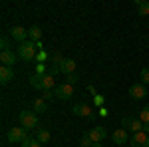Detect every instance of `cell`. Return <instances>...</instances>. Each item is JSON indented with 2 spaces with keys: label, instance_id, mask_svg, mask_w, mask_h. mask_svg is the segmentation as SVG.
Wrapping results in <instances>:
<instances>
[{
  "label": "cell",
  "instance_id": "obj_1",
  "mask_svg": "<svg viewBox=\"0 0 149 147\" xmlns=\"http://www.w3.org/2000/svg\"><path fill=\"white\" fill-rule=\"evenodd\" d=\"M16 54H18V58H20L22 62H32V60H36V54H38L36 42L28 40V42H24V44H18Z\"/></svg>",
  "mask_w": 149,
  "mask_h": 147
},
{
  "label": "cell",
  "instance_id": "obj_2",
  "mask_svg": "<svg viewBox=\"0 0 149 147\" xmlns=\"http://www.w3.org/2000/svg\"><path fill=\"white\" fill-rule=\"evenodd\" d=\"M18 121L24 129H38V113L34 109H24L18 115Z\"/></svg>",
  "mask_w": 149,
  "mask_h": 147
},
{
  "label": "cell",
  "instance_id": "obj_3",
  "mask_svg": "<svg viewBox=\"0 0 149 147\" xmlns=\"http://www.w3.org/2000/svg\"><path fill=\"white\" fill-rule=\"evenodd\" d=\"M8 141L10 143H24L26 139H28V129H24L22 125H18V127H10V131H8Z\"/></svg>",
  "mask_w": 149,
  "mask_h": 147
},
{
  "label": "cell",
  "instance_id": "obj_4",
  "mask_svg": "<svg viewBox=\"0 0 149 147\" xmlns=\"http://www.w3.org/2000/svg\"><path fill=\"white\" fill-rule=\"evenodd\" d=\"M129 98L135 100V102L143 100V98H149V91H147V88H145V84H141V82L133 84V86L129 88Z\"/></svg>",
  "mask_w": 149,
  "mask_h": 147
},
{
  "label": "cell",
  "instance_id": "obj_5",
  "mask_svg": "<svg viewBox=\"0 0 149 147\" xmlns=\"http://www.w3.org/2000/svg\"><path fill=\"white\" fill-rule=\"evenodd\" d=\"M56 98H60L62 102H68V100H72V95H74V86H70V84H66V82H62L60 86H56Z\"/></svg>",
  "mask_w": 149,
  "mask_h": 147
},
{
  "label": "cell",
  "instance_id": "obj_6",
  "mask_svg": "<svg viewBox=\"0 0 149 147\" xmlns=\"http://www.w3.org/2000/svg\"><path fill=\"white\" fill-rule=\"evenodd\" d=\"M10 36L14 42H18V44H24V42H28L30 40V36H28V30L22 28V26H12L10 28Z\"/></svg>",
  "mask_w": 149,
  "mask_h": 147
},
{
  "label": "cell",
  "instance_id": "obj_7",
  "mask_svg": "<svg viewBox=\"0 0 149 147\" xmlns=\"http://www.w3.org/2000/svg\"><path fill=\"white\" fill-rule=\"evenodd\" d=\"M88 135L92 137L93 143H102V141L107 139V129H105L103 125H95V127H92V129L88 131Z\"/></svg>",
  "mask_w": 149,
  "mask_h": 147
},
{
  "label": "cell",
  "instance_id": "obj_8",
  "mask_svg": "<svg viewBox=\"0 0 149 147\" xmlns=\"http://www.w3.org/2000/svg\"><path fill=\"white\" fill-rule=\"evenodd\" d=\"M72 111H74V115H80V117H88V119H93V111H92V107L88 105V103H76L74 107H72Z\"/></svg>",
  "mask_w": 149,
  "mask_h": 147
},
{
  "label": "cell",
  "instance_id": "obj_9",
  "mask_svg": "<svg viewBox=\"0 0 149 147\" xmlns=\"http://www.w3.org/2000/svg\"><path fill=\"white\" fill-rule=\"evenodd\" d=\"M129 143H131V147H149V135L143 133V131L133 133L131 139H129Z\"/></svg>",
  "mask_w": 149,
  "mask_h": 147
},
{
  "label": "cell",
  "instance_id": "obj_10",
  "mask_svg": "<svg viewBox=\"0 0 149 147\" xmlns=\"http://www.w3.org/2000/svg\"><path fill=\"white\" fill-rule=\"evenodd\" d=\"M58 68H60V72H62L64 76L76 74V60H72V58H64V60H62V64H60Z\"/></svg>",
  "mask_w": 149,
  "mask_h": 147
},
{
  "label": "cell",
  "instance_id": "obj_11",
  "mask_svg": "<svg viewBox=\"0 0 149 147\" xmlns=\"http://www.w3.org/2000/svg\"><path fill=\"white\" fill-rule=\"evenodd\" d=\"M111 141H113L115 145H123L129 141V135H127V129L123 127H119V129H115L113 133H111Z\"/></svg>",
  "mask_w": 149,
  "mask_h": 147
},
{
  "label": "cell",
  "instance_id": "obj_12",
  "mask_svg": "<svg viewBox=\"0 0 149 147\" xmlns=\"http://www.w3.org/2000/svg\"><path fill=\"white\" fill-rule=\"evenodd\" d=\"M16 60H18V54H16V52H12V50L0 54V62H2V66H6V68H12V66L16 64Z\"/></svg>",
  "mask_w": 149,
  "mask_h": 147
},
{
  "label": "cell",
  "instance_id": "obj_13",
  "mask_svg": "<svg viewBox=\"0 0 149 147\" xmlns=\"http://www.w3.org/2000/svg\"><path fill=\"white\" fill-rule=\"evenodd\" d=\"M40 86H42V91L56 90V79H54V76H52V74H44V76H42V79H40Z\"/></svg>",
  "mask_w": 149,
  "mask_h": 147
},
{
  "label": "cell",
  "instance_id": "obj_14",
  "mask_svg": "<svg viewBox=\"0 0 149 147\" xmlns=\"http://www.w3.org/2000/svg\"><path fill=\"white\" fill-rule=\"evenodd\" d=\"M12 79H14V70L2 66V68H0V84L6 86V84H10Z\"/></svg>",
  "mask_w": 149,
  "mask_h": 147
},
{
  "label": "cell",
  "instance_id": "obj_15",
  "mask_svg": "<svg viewBox=\"0 0 149 147\" xmlns=\"http://www.w3.org/2000/svg\"><path fill=\"white\" fill-rule=\"evenodd\" d=\"M32 109H34L36 113H46L48 111V102L44 98H36L34 103H32Z\"/></svg>",
  "mask_w": 149,
  "mask_h": 147
},
{
  "label": "cell",
  "instance_id": "obj_16",
  "mask_svg": "<svg viewBox=\"0 0 149 147\" xmlns=\"http://www.w3.org/2000/svg\"><path fill=\"white\" fill-rule=\"evenodd\" d=\"M28 36H30V40H32V42H42L44 32H42V28H40V26H32V28H28Z\"/></svg>",
  "mask_w": 149,
  "mask_h": 147
},
{
  "label": "cell",
  "instance_id": "obj_17",
  "mask_svg": "<svg viewBox=\"0 0 149 147\" xmlns=\"http://www.w3.org/2000/svg\"><path fill=\"white\" fill-rule=\"evenodd\" d=\"M36 139H38V141H40V143H48V141H50V131H48L46 127H38V129H36Z\"/></svg>",
  "mask_w": 149,
  "mask_h": 147
},
{
  "label": "cell",
  "instance_id": "obj_18",
  "mask_svg": "<svg viewBox=\"0 0 149 147\" xmlns=\"http://www.w3.org/2000/svg\"><path fill=\"white\" fill-rule=\"evenodd\" d=\"M133 4H135V8H137L139 16H149V2L147 0H135Z\"/></svg>",
  "mask_w": 149,
  "mask_h": 147
},
{
  "label": "cell",
  "instance_id": "obj_19",
  "mask_svg": "<svg viewBox=\"0 0 149 147\" xmlns=\"http://www.w3.org/2000/svg\"><path fill=\"white\" fill-rule=\"evenodd\" d=\"M127 131H131V133L143 131V121H141L139 117H131V123H129V127H127Z\"/></svg>",
  "mask_w": 149,
  "mask_h": 147
},
{
  "label": "cell",
  "instance_id": "obj_20",
  "mask_svg": "<svg viewBox=\"0 0 149 147\" xmlns=\"http://www.w3.org/2000/svg\"><path fill=\"white\" fill-rule=\"evenodd\" d=\"M48 60H50V54H48L46 50H40V52L36 54V62H38V64H46Z\"/></svg>",
  "mask_w": 149,
  "mask_h": 147
},
{
  "label": "cell",
  "instance_id": "obj_21",
  "mask_svg": "<svg viewBox=\"0 0 149 147\" xmlns=\"http://www.w3.org/2000/svg\"><path fill=\"white\" fill-rule=\"evenodd\" d=\"M20 145H22V147H42V143H40L36 137H28L24 143H20Z\"/></svg>",
  "mask_w": 149,
  "mask_h": 147
},
{
  "label": "cell",
  "instance_id": "obj_22",
  "mask_svg": "<svg viewBox=\"0 0 149 147\" xmlns=\"http://www.w3.org/2000/svg\"><path fill=\"white\" fill-rule=\"evenodd\" d=\"M40 79H42V76H40V74H34V76L30 78V86H32L34 90H42V86H40Z\"/></svg>",
  "mask_w": 149,
  "mask_h": 147
},
{
  "label": "cell",
  "instance_id": "obj_23",
  "mask_svg": "<svg viewBox=\"0 0 149 147\" xmlns=\"http://www.w3.org/2000/svg\"><path fill=\"white\" fill-rule=\"evenodd\" d=\"M139 119L143 121V123H149V105H145V107H141V111H139L137 115Z\"/></svg>",
  "mask_w": 149,
  "mask_h": 147
},
{
  "label": "cell",
  "instance_id": "obj_24",
  "mask_svg": "<svg viewBox=\"0 0 149 147\" xmlns=\"http://www.w3.org/2000/svg\"><path fill=\"white\" fill-rule=\"evenodd\" d=\"M93 145V141H92V137L88 135V133H84L80 139V147H92Z\"/></svg>",
  "mask_w": 149,
  "mask_h": 147
},
{
  "label": "cell",
  "instance_id": "obj_25",
  "mask_svg": "<svg viewBox=\"0 0 149 147\" xmlns=\"http://www.w3.org/2000/svg\"><path fill=\"white\" fill-rule=\"evenodd\" d=\"M0 48H2V52H8V50H10V40H8V36H2V38H0Z\"/></svg>",
  "mask_w": 149,
  "mask_h": 147
},
{
  "label": "cell",
  "instance_id": "obj_26",
  "mask_svg": "<svg viewBox=\"0 0 149 147\" xmlns=\"http://www.w3.org/2000/svg\"><path fill=\"white\" fill-rule=\"evenodd\" d=\"M139 78H141V84H149V68H143L141 70V74H139Z\"/></svg>",
  "mask_w": 149,
  "mask_h": 147
},
{
  "label": "cell",
  "instance_id": "obj_27",
  "mask_svg": "<svg viewBox=\"0 0 149 147\" xmlns=\"http://www.w3.org/2000/svg\"><path fill=\"white\" fill-rule=\"evenodd\" d=\"M62 60H64L62 54H52V56H50V62H52L54 66H60V64H62Z\"/></svg>",
  "mask_w": 149,
  "mask_h": 147
},
{
  "label": "cell",
  "instance_id": "obj_28",
  "mask_svg": "<svg viewBox=\"0 0 149 147\" xmlns=\"http://www.w3.org/2000/svg\"><path fill=\"white\" fill-rule=\"evenodd\" d=\"M66 84L76 86V84H78V74H70V76H66Z\"/></svg>",
  "mask_w": 149,
  "mask_h": 147
},
{
  "label": "cell",
  "instance_id": "obj_29",
  "mask_svg": "<svg viewBox=\"0 0 149 147\" xmlns=\"http://www.w3.org/2000/svg\"><path fill=\"white\" fill-rule=\"evenodd\" d=\"M36 74H40V76H44V74H48L46 64H38V66H36Z\"/></svg>",
  "mask_w": 149,
  "mask_h": 147
},
{
  "label": "cell",
  "instance_id": "obj_30",
  "mask_svg": "<svg viewBox=\"0 0 149 147\" xmlns=\"http://www.w3.org/2000/svg\"><path fill=\"white\" fill-rule=\"evenodd\" d=\"M54 98H56V91H54V90H46V91H44V100H46V102L54 100Z\"/></svg>",
  "mask_w": 149,
  "mask_h": 147
},
{
  "label": "cell",
  "instance_id": "obj_31",
  "mask_svg": "<svg viewBox=\"0 0 149 147\" xmlns=\"http://www.w3.org/2000/svg\"><path fill=\"white\" fill-rule=\"evenodd\" d=\"M131 117H133V115H125V117L121 119V127H123V129H127V127H129V123H131Z\"/></svg>",
  "mask_w": 149,
  "mask_h": 147
},
{
  "label": "cell",
  "instance_id": "obj_32",
  "mask_svg": "<svg viewBox=\"0 0 149 147\" xmlns=\"http://www.w3.org/2000/svg\"><path fill=\"white\" fill-rule=\"evenodd\" d=\"M93 103H95V105H103V95H95V98H93Z\"/></svg>",
  "mask_w": 149,
  "mask_h": 147
},
{
  "label": "cell",
  "instance_id": "obj_33",
  "mask_svg": "<svg viewBox=\"0 0 149 147\" xmlns=\"http://www.w3.org/2000/svg\"><path fill=\"white\" fill-rule=\"evenodd\" d=\"M100 115L105 117V115H107V109H105V107H100Z\"/></svg>",
  "mask_w": 149,
  "mask_h": 147
},
{
  "label": "cell",
  "instance_id": "obj_34",
  "mask_svg": "<svg viewBox=\"0 0 149 147\" xmlns=\"http://www.w3.org/2000/svg\"><path fill=\"white\" fill-rule=\"evenodd\" d=\"M88 91H90V93H95V88H93L92 84H90V86H88Z\"/></svg>",
  "mask_w": 149,
  "mask_h": 147
},
{
  "label": "cell",
  "instance_id": "obj_35",
  "mask_svg": "<svg viewBox=\"0 0 149 147\" xmlns=\"http://www.w3.org/2000/svg\"><path fill=\"white\" fill-rule=\"evenodd\" d=\"M143 133H149V123H143Z\"/></svg>",
  "mask_w": 149,
  "mask_h": 147
},
{
  "label": "cell",
  "instance_id": "obj_36",
  "mask_svg": "<svg viewBox=\"0 0 149 147\" xmlns=\"http://www.w3.org/2000/svg\"><path fill=\"white\" fill-rule=\"evenodd\" d=\"M92 147H103V145H102V143H93Z\"/></svg>",
  "mask_w": 149,
  "mask_h": 147
}]
</instances>
